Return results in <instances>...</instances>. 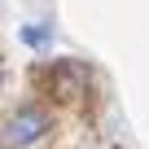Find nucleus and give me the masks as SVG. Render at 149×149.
I'll return each instance as SVG.
<instances>
[{"label":"nucleus","instance_id":"7ed1b4c3","mask_svg":"<svg viewBox=\"0 0 149 149\" xmlns=\"http://www.w3.org/2000/svg\"><path fill=\"white\" fill-rule=\"evenodd\" d=\"M53 40V31L48 26H22V44H31V48H44Z\"/></svg>","mask_w":149,"mask_h":149},{"label":"nucleus","instance_id":"f03ea898","mask_svg":"<svg viewBox=\"0 0 149 149\" xmlns=\"http://www.w3.org/2000/svg\"><path fill=\"white\" fill-rule=\"evenodd\" d=\"M84 79H88V70H84L79 61H57V66H53V88H57V97L84 92Z\"/></svg>","mask_w":149,"mask_h":149},{"label":"nucleus","instance_id":"f257e3e1","mask_svg":"<svg viewBox=\"0 0 149 149\" xmlns=\"http://www.w3.org/2000/svg\"><path fill=\"white\" fill-rule=\"evenodd\" d=\"M48 127H53V118H48V110H40V105H22L9 123H5V140L9 149H26V145H35V140H44L48 136Z\"/></svg>","mask_w":149,"mask_h":149}]
</instances>
